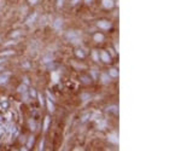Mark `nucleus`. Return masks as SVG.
I'll use <instances>...</instances> for the list:
<instances>
[{
  "mask_svg": "<svg viewBox=\"0 0 181 151\" xmlns=\"http://www.w3.org/2000/svg\"><path fill=\"white\" fill-rule=\"evenodd\" d=\"M66 37H68V40H69L70 42H73V44H77V42L80 41V35L79 33L76 32H70L66 34Z\"/></svg>",
  "mask_w": 181,
  "mask_h": 151,
  "instance_id": "1",
  "label": "nucleus"
},
{
  "mask_svg": "<svg viewBox=\"0 0 181 151\" xmlns=\"http://www.w3.org/2000/svg\"><path fill=\"white\" fill-rule=\"evenodd\" d=\"M98 26L103 29H109L110 28V23L106 22V21H100V22H98Z\"/></svg>",
  "mask_w": 181,
  "mask_h": 151,
  "instance_id": "2",
  "label": "nucleus"
},
{
  "mask_svg": "<svg viewBox=\"0 0 181 151\" xmlns=\"http://www.w3.org/2000/svg\"><path fill=\"white\" fill-rule=\"evenodd\" d=\"M103 5L106 7V9H111L114 6V1L112 0H103Z\"/></svg>",
  "mask_w": 181,
  "mask_h": 151,
  "instance_id": "3",
  "label": "nucleus"
},
{
  "mask_svg": "<svg viewBox=\"0 0 181 151\" xmlns=\"http://www.w3.org/2000/svg\"><path fill=\"white\" fill-rule=\"evenodd\" d=\"M9 73H6V74H3V75H0V85L3 83H6V81H7V79H9Z\"/></svg>",
  "mask_w": 181,
  "mask_h": 151,
  "instance_id": "4",
  "label": "nucleus"
},
{
  "mask_svg": "<svg viewBox=\"0 0 181 151\" xmlns=\"http://www.w3.org/2000/svg\"><path fill=\"white\" fill-rule=\"evenodd\" d=\"M107 138H109V140H110L111 143H114V144H118V138H117L115 134H110Z\"/></svg>",
  "mask_w": 181,
  "mask_h": 151,
  "instance_id": "5",
  "label": "nucleus"
},
{
  "mask_svg": "<svg viewBox=\"0 0 181 151\" xmlns=\"http://www.w3.org/2000/svg\"><path fill=\"white\" fill-rule=\"evenodd\" d=\"M102 59L104 62H110V57H109V55L106 52H102Z\"/></svg>",
  "mask_w": 181,
  "mask_h": 151,
  "instance_id": "6",
  "label": "nucleus"
},
{
  "mask_svg": "<svg viewBox=\"0 0 181 151\" xmlns=\"http://www.w3.org/2000/svg\"><path fill=\"white\" fill-rule=\"evenodd\" d=\"M53 26H54L56 29H59V28L62 27V19H56L54 23H53Z\"/></svg>",
  "mask_w": 181,
  "mask_h": 151,
  "instance_id": "7",
  "label": "nucleus"
},
{
  "mask_svg": "<svg viewBox=\"0 0 181 151\" xmlns=\"http://www.w3.org/2000/svg\"><path fill=\"white\" fill-rule=\"evenodd\" d=\"M105 126H106V122H105V121H100V122L98 121V127H99L100 129H104L105 128Z\"/></svg>",
  "mask_w": 181,
  "mask_h": 151,
  "instance_id": "8",
  "label": "nucleus"
},
{
  "mask_svg": "<svg viewBox=\"0 0 181 151\" xmlns=\"http://www.w3.org/2000/svg\"><path fill=\"white\" fill-rule=\"evenodd\" d=\"M103 39H104V36H103L102 34H95V35H94V40H95V41H102Z\"/></svg>",
  "mask_w": 181,
  "mask_h": 151,
  "instance_id": "9",
  "label": "nucleus"
},
{
  "mask_svg": "<svg viewBox=\"0 0 181 151\" xmlns=\"http://www.w3.org/2000/svg\"><path fill=\"white\" fill-rule=\"evenodd\" d=\"M58 79H59V75L57 73H52V80H53V82H57L58 81Z\"/></svg>",
  "mask_w": 181,
  "mask_h": 151,
  "instance_id": "10",
  "label": "nucleus"
},
{
  "mask_svg": "<svg viewBox=\"0 0 181 151\" xmlns=\"http://www.w3.org/2000/svg\"><path fill=\"white\" fill-rule=\"evenodd\" d=\"M102 80H103V82H104V83H107L109 81H110V80H109V76H107L106 74H103Z\"/></svg>",
  "mask_w": 181,
  "mask_h": 151,
  "instance_id": "11",
  "label": "nucleus"
},
{
  "mask_svg": "<svg viewBox=\"0 0 181 151\" xmlns=\"http://www.w3.org/2000/svg\"><path fill=\"white\" fill-rule=\"evenodd\" d=\"M35 17H36V14H34L33 16H30V17L28 18V21H27V23H28V24H32V23H33V21L35 19Z\"/></svg>",
  "mask_w": 181,
  "mask_h": 151,
  "instance_id": "12",
  "label": "nucleus"
},
{
  "mask_svg": "<svg viewBox=\"0 0 181 151\" xmlns=\"http://www.w3.org/2000/svg\"><path fill=\"white\" fill-rule=\"evenodd\" d=\"M110 75L115 78V76H117V75H118V73H117L116 69H111V70H110Z\"/></svg>",
  "mask_w": 181,
  "mask_h": 151,
  "instance_id": "13",
  "label": "nucleus"
},
{
  "mask_svg": "<svg viewBox=\"0 0 181 151\" xmlns=\"http://www.w3.org/2000/svg\"><path fill=\"white\" fill-rule=\"evenodd\" d=\"M47 106H48L50 111H53V104L51 103V100H47Z\"/></svg>",
  "mask_w": 181,
  "mask_h": 151,
  "instance_id": "14",
  "label": "nucleus"
},
{
  "mask_svg": "<svg viewBox=\"0 0 181 151\" xmlns=\"http://www.w3.org/2000/svg\"><path fill=\"white\" fill-rule=\"evenodd\" d=\"M48 121H50L48 117H46V119H45V123H44V131H46L47 127H48Z\"/></svg>",
  "mask_w": 181,
  "mask_h": 151,
  "instance_id": "15",
  "label": "nucleus"
},
{
  "mask_svg": "<svg viewBox=\"0 0 181 151\" xmlns=\"http://www.w3.org/2000/svg\"><path fill=\"white\" fill-rule=\"evenodd\" d=\"M76 55H77V56H79V57H83V52H81V51H80V50H77V51H76Z\"/></svg>",
  "mask_w": 181,
  "mask_h": 151,
  "instance_id": "16",
  "label": "nucleus"
},
{
  "mask_svg": "<svg viewBox=\"0 0 181 151\" xmlns=\"http://www.w3.org/2000/svg\"><path fill=\"white\" fill-rule=\"evenodd\" d=\"M33 143H34V138H30V139H29V143H28V146H30V145H33Z\"/></svg>",
  "mask_w": 181,
  "mask_h": 151,
  "instance_id": "17",
  "label": "nucleus"
},
{
  "mask_svg": "<svg viewBox=\"0 0 181 151\" xmlns=\"http://www.w3.org/2000/svg\"><path fill=\"white\" fill-rule=\"evenodd\" d=\"M93 58H94V60H98V55H97V52H95V51L93 52Z\"/></svg>",
  "mask_w": 181,
  "mask_h": 151,
  "instance_id": "18",
  "label": "nucleus"
},
{
  "mask_svg": "<svg viewBox=\"0 0 181 151\" xmlns=\"http://www.w3.org/2000/svg\"><path fill=\"white\" fill-rule=\"evenodd\" d=\"M19 91H21V92H25V86H21V87H19Z\"/></svg>",
  "mask_w": 181,
  "mask_h": 151,
  "instance_id": "19",
  "label": "nucleus"
},
{
  "mask_svg": "<svg viewBox=\"0 0 181 151\" xmlns=\"http://www.w3.org/2000/svg\"><path fill=\"white\" fill-rule=\"evenodd\" d=\"M82 98H83V100H87L86 98H89V96L88 94H82Z\"/></svg>",
  "mask_w": 181,
  "mask_h": 151,
  "instance_id": "20",
  "label": "nucleus"
},
{
  "mask_svg": "<svg viewBox=\"0 0 181 151\" xmlns=\"http://www.w3.org/2000/svg\"><path fill=\"white\" fill-rule=\"evenodd\" d=\"M63 5V0H58V6H62Z\"/></svg>",
  "mask_w": 181,
  "mask_h": 151,
  "instance_id": "21",
  "label": "nucleus"
},
{
  "mask_svg": "<svg viewBox=\"0 0 181 151\" xmlns=\"http://www.w3.org/2000/svg\"><path fill=\"white\" fill-rule=\"evenodd\" d=\"M30 1V4H36L37 3V0H29Z\"/></svg>",
  "mask_w": 181,
  "mask_h": 151,
  "instance_id": "22",
  "label": "nucleus"
},
{
  "mask_svg": "<svg viewBox=\"0 0 181 151\" xmlns=\"http://www.w3.org/2000/svg\"><path fill=\"white\" fill-rule=\"evenodd\" d=\"M115 47H116V51H117V52H120V46H118V44H116V46H115Z\"/></svg>",
  "mask_w": 181,
  "mask_h": 151,
  "instance_id": "23",
  "label": "nucleus"
},
{
  "mask_svg": "<svg viewBox=\"0 0 181 151\" xmlns=\"http://www.w3.org/2000/svg\"><path fill=\"white\" fill-rule=\"evenodd\" d=\"M77 1H79V0H73L71 3H73V4H77Z\"/></svg>",
  "mask_w": 181,
  "mask_h": 151,
  "instance_id": "24",
  "label": "nucleus"
},
{
  "mask_svg": "<svg viewBox=\"0 0 181 151\" xmlns=\"http://www.w3.org/2000/svg\"><path fill=\"white\" fill-rule=\"evenodd\" d=\"M89 1H91V0H86V3H89Z\"/></svg>",
  "mask_w": 181,
  "mask_h": 151,
  "instance_id": "25",
  "label": "nucleus"
}]
</instances>
